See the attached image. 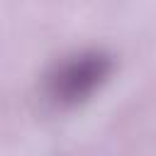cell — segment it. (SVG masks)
<instances>
[{
	"label": "cell",
	"mask_w": 156,
	"mask_h": 156,
	"mask_svg": "<svg viewBox=\"0 0 156 156\" xmlns=\"http://www.w3.org/2000/svg\"><path fill=\"white\" fill-rule=\"evenodd\" d=\"M115 56L105 49H80L56 61L41 83L44 100L61 112L88 105L112 78Z\"/></svg>",
	"instance_id": "cell-1"
}]
</instances>
